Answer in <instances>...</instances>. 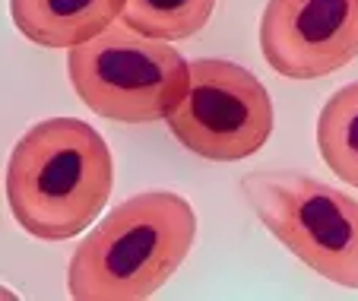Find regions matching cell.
Here are the masks:
<instances>
[{
    "instance_id": "ba28073f",
    "label": "cell",
    "mask_w": 358,
    "mask_h": 301,
    "mask_svg": "<svg viewBox=\"0 0 358 301\" xmlns=\"http://www.w3.org/2000/svg\"><path fill=\"white\" fill-rule=\"evenodd\" d=\"M317 149L339 181L358 188V83L327 99L317 118Z\"/></svg>"
},
{
    "instance_id": "7a4b0ae2",
    "label": "cell",
    "mask_w": 358,
    "mask_h": 301,
    "mask_svg": "<svg viewBox=\"0 0 358 301\" xmlns=\"http://www.w3.org/2000/svg\"><path fill=\"white\" fill-rule=\"evenodd\" d=\"M196 216L187 197L146 190L117 203L70 257L67 288L76 301H143L187 260Z\"/></svg>"
},
{
    "instance_id": "6da1fadb",
    "label": "cell",
    "mask_w": 358,
    "mask_h": 301,
    "mask_svg": "<svg viewBox=\"0 0 358 301\" xmlns=\"http://www.w3.org/2000/svg\"><path fill=\"white\" fill-rule=\"evenodd\" d=\"M3 188L20 228L41 241H67L105 209L115 159L105 136L86 120L48 118L13 146Z\"/></svg>"
},
{
    "instance_id": "9c48e42d",
    "label": "cell",
    "mask_w": 358,
    "mask_h": 301,
    "mask_svg": "<svg viewBox=\"0 0 358 301\" xmlns=\"http://www.w3.org/2000/svg\"><path fill=\"white\" fill-rule=\"evenodd\" d=\"M216 0H127L121 22L159 41L194 38L210 22Z\"/></svg>"
},
{
    "instance_id": "5b68a950",
    "label": "cell",
    "mask_w": 358,
    "mask_h": 301,
    "mask_svg": "<svg viewBox=\"0 0 358 301\" xmlns=\"http://www.w3.org/2000/svg\"><path fill=\"white\" fill-rule=\"evenodd\" d=\"M169 130L187 153L210 162H241L273 134L266 86L235 60H190V86L171 108Z\"/></svg>"
},
{
    "instance_id": "52a82bcc",
    "label": "cell",
    "mask_w": 358,
    "mask_h": 301,
    "mask_svg": "<svg viewBox=\"0 0 358 301\" xmlns=\"http://www.w3.org/2000/svg\"><path fill=\"white\" fill-rule=\"evenodd\" d=\"M127 0H10L22 38L38 48H80L121 20Z\"/></svg>"
},
{
    "instance_id": "277c9868",
    "label": "cell",
    "mask_w": 358,
    "mask_h": 301,
    "mask_svg": "<svg viewBox=\"0 0 358 301\" xmlns=\"http://www.w3.org/2000/svg\"><path fill=\"white\" fill-rule=\"evenodd\" d=\"M67 74L83 105L117 124L169 118L190 86V64L181 51L169 41L134 32L124 22L70 48Z\"/></svg>"
},
{
    "instance_id": "8992f818",
    "label": "cell",
    "mask_w": 358,
    "mask_h": 301,
    "mask_svg": "<svg viewBox=\"0 0 358 301\" xmlns=\"http://www.w3.org/2000/svg\"><path fill=\"white\" fill-rule=\"evenodd\" d=\"M260 51L289 80H320L358 57V0H266Z\"/></svg>"
},
{
    "instance_id": "3957f363",
    "label": "cell",
    "mask_w": 358,
    "mask_h": 301,
    "mask_svg": "<svg viewBox=\"0 0 358 301\" xmlns=\"http://www.w3.org/2000/svg\"><path fill=\"white\" fill-rule=\"evenodd\" d=\"M260 225L304 267L358 288V200L292 168H260L241 178Z\"/></svg>"
}]
</instances>
